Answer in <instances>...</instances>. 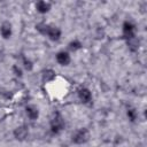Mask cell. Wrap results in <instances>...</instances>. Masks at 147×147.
I'll return each mask as SVG.
<instances>
[{"instance_id": "6da1fadb", "label": "cell", "mask_w": 147, "mask_h": 147, "mask_svg": "<svg viewBox=\"0 0 147 147\" xmlns=\"http://www.w3.org/2000/svg\"><path fill=\"white\" fill-rule=\"evenodd\" d=\"M37 29L42 34H46L53 41H57L61 37V30L56 26H51L47 24H39V25H37Z\"/></svg>"}, {"instance_id": "7a4b0ae2", "label": "cell", "mask_w": 147, "mask_h": 147, "mask_svg": "<svg viewBox=\"0 0 147 147\" xmlns=\"http://www.w3.org/2000/svg\"><path fill=\"white\" fill-rule=\"evenodd\" d=\"M64 119L60 114H55L51 119V131L55 134L60 133L64 129Z\"/></svg>"}, {"instance_id": "3957f363", "label": "cell", "mask_w": 147, "mask_h": 147, "mask_svg": "<svg viewBox=\"0 0 147 147\" xmlns=\"http://www.w3.org/2000/svg\"><path fill=\"white\" fill-rule=\"evenodd\" d=\"M71 138H72V141H74L75 144H78V145L85 144V142L90 139V132H88L85 127H82V129L77 130V131L72 134Z\"/></svg>"}, {"instance_id": "277c9868", "label": "cell", "mask_w": 147, "mask_h": 147, "mask_svg": "<svg viewBox=\"0 0 147 147\" xmlns=\"http://www.w3.org/2000/svg\"><path fill=\"white\" fill-rule=\"evenodd\" d=\"M123 34L126 39L136 37V25L130 21H125L123 23Z\"/></svg>"}, {"instance_id": "5b68a950", "label": "cell", "mask_w": 147, "mask_h": 147, "mask_svg": "<svg viewBox=\"0 0 147 147\" xmlns=\"http://www.w3.org/2000/svg\"><path fill=\"white\" fill-rule=\"evenodd\" d=\"M78 96H79L80 101H82V102H84V103L90 102V101H91V99H92V94H91L90 90H88V88H86V87H82V88H79V90H78Z\"/></svg>"}, {"instance_id": "8992f818", "label": "cell", "mask_w": 147, "mask_h": 147, "mask_svg": "<svg viewBox=\"0 0 147 147\" xmlns=\"http://www.w3.org/2000/svg\"><path fill=\"white\" fill-rule=\"evenodd\" d=\"M56 61L61 64V65H68L70 63V55L69 53L62 51V52H59L56 54Z\"/></svg>"}, {"instance_id": "52a82bcc", "label": "cell", "mask_w": 147, "mask_h": 147, "mask_svg": "<svg viewBox=\"0 0 147 147\" xmlns=\"http://www.w3.org/2000/svg\"><path fill=\"white\" fill-rule=\"evenodd\" d=\"M14 137L17 140H24L28 137V129H26V126L22 125V126L16 127L14 130Z\"/></svg>"}, {"instance_id": "ba28073f", "label": "cell", "mask_w": 147, "mask_h": 147, "mask_svg": "<svg viewBox=\"0 0 147 147\" xmlns=\"http://www.w3.org/2000/svg\"><path fill=\"white\" fill-rule=\"evenodd\" d=\"M0 33L5 39H8L11 36V24L8 22H5L0 26Z\"/></svg>"}, {"instance_id": "9c48e42d", "label": "cell", "mask_w": 147, "mask_h": 147, "mask_svg": "<svg viewBox=\"0 0 147 147\" xmlns=\"http://www.w3.org/2000/svg\"><path fill=\"white\" fill-rule=\"evenodd\" d=\"M25 113H26L28 117H29L30 119H32V121L37 119L38 116H39V110H38V108L34 107V106H28V107L25 108Z\"/></svg>"}, {"instance_id": "30bf717a", "label": "cell", "mask_w": 147, "mask_h": 147, "mask_svg": "<svg viewBox=\"0 0 147 147\" xmlns=\"http://www.w3.org/2000/svg\"><path fill=\"white\" fill-rule=\"evenodd\" d=\"M36 9L39 13L45 14V13H47L51 9V3L49 2H46V1H39V2L36 3Z\"/></svg>"}, {"instance_id": "8fae6325", "label": "cell", "mask_w": 147, "mask_h": 147, "mask_svg": "<svg viewBox=\"0 0 147 147\" xmlns=\"http://www.w3.org/2000/svg\"><path fill=\"white\" fill-rule=\"evenodd\" d=\"M127 45H129V47H130L131 51H136L139 47V40L136 37H132V38L127 39Z\"/></svg>"}, {"instance_id": "7c38bea8", "label": "cell", "mask_w": 147, "mask_h": 147, "mask_svg": "<svg viewBox=\"0 0 147 147\" xmlns=\"http://www.w3.org/2000/svg\"><path fill=\"white\" fill-rule=\"evenodd\" d=\"M82 48V42L79 40H72L69 42V49L72 51V52H76L78 49Z\"/></svg>"}, {"instance_id": "4fadbf2b", "label": "cell", "mask_w": 147, "mask_h": 147, "mask_svg": "<svg viewBox=\"0 0 147 147\" xmlns=\"http://www.w3.org/2000/svg\"><path fill=\"white\" fill-rule=\"evenodd\" d=\"M126 114H127V117H129V119L131 122H134L137 119V117H138V113H137V110L134 108H129Z\"/></svg>"}, {"instance_id": "5bb4252c", "label": "cell", "mask_w": 147, "mask_h": 147, "mask_svg": "<svg viewBox=\"0 0 147 147\" xmlns=\"http://www.w3.org/2000/svg\"><path fill=\"white\" fill-rule=\"evenodd\" d=\"M54 78V72L52 71V70H46L44 74H42V79L45 80V82H49V80H52Z\"/></svg>"}, {"instance_id": "9a60e30c", "label": "cell", "mask_w": 147, "mask_h": 147, "mask_svg": "<svg viewBox=\"0 0 147 147\" xmlns=\"http://www.w3.org/2000/svg\"><path fill=\"white\" fill-rule=\"evenodd\" d=\"M23 63H24L25 69H28V70H31V69H32V62H31V61H29V60H26V59L24 57V59H23Z\"/></svg>"}, {"instance_id": "2e32d148", "label": "cell", "mask_w": 147, "mask_h": 147, "mask_svg": "<svg viewBox=\"0 0 147 147\" xmlns=\"http://www.w3.org/2000/svg\"><path fill=\"white\" fill-rule=\"evenodd\" d=\"M13 71L15 72V75H16V76H20V77L22 76V70H21L17 65H14V67H13Z\"/></svg>"}]
</instances>
